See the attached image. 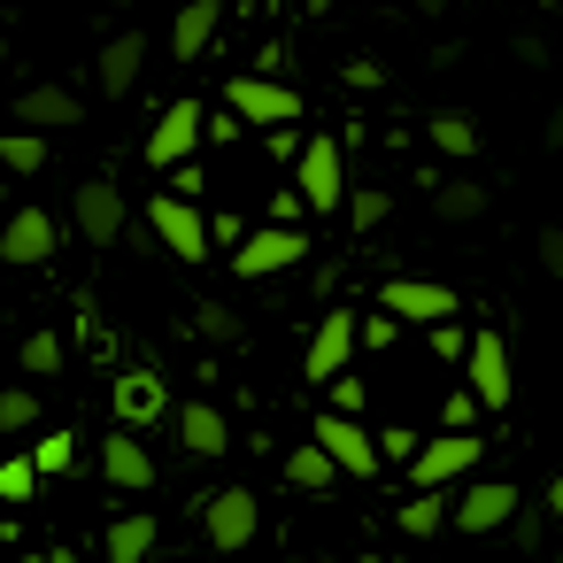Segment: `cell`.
Segmentation results:
<instances>
[{"mask_svg": "<svg viewBox=\"0 0 563 563\" xmlns=\"http://www.w3.org/2000/svg\"><path fill=\"white\" fill-rule=\"evenodd\" d=\"M294 194H301V209H317V217H332V209H347V155H340V140H309L301 147V163H294Z\"/></svg>", "mask_w": 563, "mask_h": 563, "instance_id": "6da1fadb", "label": "cell"}, {"mask_svg": "<svg viewBox=\"0 0 563 563\" xmlns=\"http://www.w3.org/2000/svg\"><path fill=\"white\" fill-rule=\"evenodd\" d=\"M224 109H232L240 124L286 132V124L301 117V93H294L286 78H255V70H232V86H224Z\"/></svg>", "mask_w": 563, "mask_h": 563, "instance_id": "7a4b0ae2", "label": "cell"}, {"mask_svg": "<svg viewBox=\"0 0 563 563\" xmlns=\"http://www.w3.org/2000/svg\"><path fill=\"white\" fill-rule=\"evenodd\" d=\"M378 309L394 317V324H455V309H463V294L448 286V278H386L378 286Z\"/></svg>", "mask_w": 563, "mask_h": 563, "instance_id": "3957f363", "label": "cell"}, {"mask_svg": "<svg viewBox=\"0 0 563 563\" xmlns=\"http://www.w3.org/2000/svg\"><path fill=\"white\" fill-rule=\"evenodd\" d=\"M355 347H363V317H355V309H324V317H317V332H309V355H301V378H317V386H332V378H347V363H355Z\"/></svg>", "mask_w": 563, "mask_h": 563, "instance_id": "277c9868", "label": "cell"}, {"mask_svg": "<svg viewBox=\"0 0 563 563\" xmlns=\"http://www.w3.org/2000/svg\"><path fill=\"white\" fill-rule=\"evenodd\" d=\"M147 224H155V240H163L178 263H209V255H217L209 217H201L194 201H178V194H155V201H147Z\"/></svg>", "mask_w": 563, "mask_h": 563, "instance_id": "5b68a950", "label": "cell"}, {"mask_svg": "<svg viewBox=\"0 0 563 563\" xmlns=\"http://www.w3.org/2000/svg\"><path fill=\"white\" fill-rule=\"evenodd\" d=\"M478 455H486V440H478V432H440V440H424V448H417L409 486H417V494H440V486L471 478V471H478Z\"/></svg>", "mask_w": 563, "mask_h": 563, "instance_id": "8992f818", "label": "cell"}, {"mask_svg": "<svg viewBox=\"0 0 563 563\" xmlns=\"http://www.w3.org/2000/svg\"><path fill=\"white\" fill-rule=\"evenodd\" d=\"M124 194H117V178H78V194H70V224H78V240L86 247H117L124 240Z\"/></svg>", "mask_w": 563, "mask_h": 563, "instance_id": "52a82bcc", "label": "cell"}, {"mask_svg": "<svg viewBox=\"0 0 563 563\" xmlns=\"http://www.w3.org/2000/svg\"><path fill=\"white\" fill-rule=\"evenodd\" d=\"M463 386L478 394V409H509V394H517V371H509V340H501L494 324H478V332H471Z\"/></svg>", "mask_w": 563, "mask_h": 563, "instance_id": "ba28073f", "label": "cell"}, {"mask_svg": "<svg viewBox=\"0 0 563 563\" xmlns=\"http://www.w3.org/2000/svg\"><path fill=\"white\" fill-rule=\"evenodd\" d=\"M209 140V109L201 101H170L163 117H155V132H147V163L155 170H186V155Z\"/></svg>", "mask_w": 563, "mask_h": 563, "instance_id": "9c48e42d", "label": "cell"}, {"mask_svg": "<svg viewBox=\"0 0 563 563\" xmlns=\"http://www.w3.org/2000/svg\"><path fill=\"white\" fill-rule=\"evenodd\" d=\"M255 525H263V509H255L247 486H217V494L201 501V532H209L217 555H240V548L255 540Z\"/></svg>", "mask_w": 563, "mask_h": 563, "instance_id": "30bf717a", "label": "cell"}, {"mask_svg": "<svg viewBox=\"0 0 563 563\" xmlns=\"http://www.w3.org/2000/svg\"><path fill=\"white\" fill-rule=\"evenodd\" d=\"M294 263H309V232H301V224H263V232H247V247L232 255L240 278H278V271H294Z\"/></svg>", "mask_w": 563, "mask_h": 563, "instance_id": "8fae6325", "label": "cell"}, {"mask_svg": "<svg viewBox=\"0 0 563 563\" xmlns=\"http://www.w3.org/2000/svg\"><path fill=\"white\" fill-rule=\"evenodd\" d=\"M55 247H63L55 209H16L9 224H0V263L9 271H40V263H55Z\"/></svg>", "mask_w": 563, "mask_h": 563, "instance_id": "7c38bea8", "label": "cell"}, {"mask_svg": "<svg viewBox=\"0 0 563 563\" xmlns=\"http://www.w3.org/2000/svg\"><path fill=\"white\" fill-rule=\"evenodd\" d=\"M309 440H317V448L340 463V478H378V440H371L355 417H332V409H324Z\"/></svg>", "mask_w": 563, "mask_h": 563, "instance_id": "4fadbf2b", "label": "cell"}, {"mask_svg": "<svg viewBox=\"0 0 563 563\" xmlns=\"http://www.w3.org/2000/svg\"><path fill=\"white\" fill-rule=\"evenodd\" d=\"M9 117H16V132H70V124H86V101L70 86H24Z\"/></svg>", "mask_w": 563, "mask_h": 563, "instance_id": "5bb4252c", "label": "cell"}, {"mask_svg": "<svg viewBox=\"0 0 563 563\" xmlns=\"http://www.w3.org/2000/svg\"><path fill=\"white\" fill-rule=\"evenodd\" d=\"M509 517H517V486L509 478H478V486L455 494V532H471V540L478 532H501Z\"/></svg>", "mask_w": 563, "mask_h": 563, "instance_id": "9a60e30c", "label": "cell"}, {"mask_svg": "<svg viewBox=\"0 0 563 563\" xmlns=\"http://www.w3.org/2000/svg\"><path fill=\"white\" fill-rule=\"evenodd\" d=\"M140 70H147V32H117V40L101 47V63H93V78H101L109 101H132Z\"/></svg>", "mask_w": 563, "mask_h": 563, "instance_id": "2e32d148", "label": "cell"}, {"mask_svg": "<svg viewBox=\"0 0 563 563\" xmlns=\"http://www.w3.org/2000/svg\"><path fill=\"white\" fill-rule=\"evenodd\" d=\"M217 32H224V0H186V9L170 16V55L178 63H201L217 47Z\"/></svg>", "mask_w": 563, "mask_h": 563, "instance_id": "e0dca14e", "label": "cell"}, {"mask_svg": "<svg viewBox=\"0 0 563 563\" xmlns=\"http://www.w3.org/2000/svg\"><path fill=\"white\" fill-rule=\"evenodd\" d=\"M178 448H186V455H201V463H217V455L232 448L224 409H217V401H178Z\"/></svg>", "mask_w": 563, "mask_h": 563, "instance_id": "ac0fdd59", "label": "cell"}, {"mask_svg": "<svg viewBox=\"0 0 563 563\" xmlns=\"http://www.w3.org/2000/svg\"><path fill=\"white\" fill-rule=\"evenodd\" d=\"M170 417V386L155 371H124L117 378V424H163Z\"/></svg>", "mask_w": 563, "mask_h": 563, "instance_id": "d6986e66", "label": "cell"}, {"mask_svg": "<svg viewBox=\"0 0 563 563\" xmlns=\"http://www.w3.org/2000/svg\"><path fill=\"white\" fill-rule=\"evenodd\" d=\"M101 471H109V486H124V494H147V486H155V455H147L132 432H109V440H101Z\"/></svg>", "mask_w": 563, "mask_h": 563, "instance_id": "ffe728a7", "label": "cell"}, {"mask_svg": "<svg viewBox=\"0 0 563 563\" xmlns=\"http://www.w3.org/2000/svg\"><path fill=\"white\" fill-rule=\"evenodd\" d=\"M424 140H432L448 163H471V155L486 147V132H478V117H471V109H432V117H424Z\"/></svg>", "mask_w": 563, "mask_h": 563, "instance_id": "44dd1931", "label": "cell"}, {"mask_svg": "<svg viewBox=\"0 0 563 563\" xmlns=\"http://www.w3.org/2000/svg\"><path fill=\"white\" fill-rule=\"evenodd\" d=\"M486 201H494L486 178H440V186H432V217H440V224H478Z\"/></svg>", "mask_w": 563, "mask_h": 563, "instance_id": "7402d4cb", "label": "cell"}, {"mask_svg": "<svg viewBox=\"0 0 563 563\" xmlns=\"http://www.w3.org/2000/svg\"><path fill=\"white\" fill-rule=\"evenodd\" d=\"M155 540H163V517H155V509H132V517L109 525V563H147Z\"/></svg>", "mask_w": 563, "mask_h": 563, "instance_id": "603a6c76", "label": "cell"}, {"mask_svg": "<svg viewBox=\"0 0 563 563\" xmlns=\"http://www.w3.org/2000/svg\"><path fill=\"white\" fill-rule=\"evenodd\" d=\"M286 486H301V494H324V486H340V463H332L317 440H301V448L286 455Z\"/></svg>", "mask_w": 563, "mask_h": 563, "instance_id": "cb8c5ba5", "label": "cell"}, {"mask_svg": "<svg viewBox=\"0 0 563 563\" xmlns=\"http://www.w3.org/2000/svg\"><path fill=\"white\" fill-rule=\"evenodd\" d=\"M55 163L47 132H0V170H16V178H40Z\"/></svg>", "mask_w": 563, "mask_h": 563, "instance_id": "d4e9b609", "label": "cell"}, {"mask_svg": "<svg viewBox=\"0 0 563 563\" xmlns=\"http://www.w3.org/2000/svg\"><path fill=\"white\" fill-rule=\"evenodd\" d=\"M194 332H201L209 347H240V340H247V324H240L232 301H194Z\"/></svg>", "mask_w": 563, "mask_h": 563, "instance_id": "484cf974", "label": "cell"}, {"mask_svg": "<svg viewBox=\"0 0 563 563\" xmlns=\"http://www.w3.org/2000/svg\"><path fill=\"white\" fill-rule=\"evenodd\" d=\"M394 525H401V532H409V540H432V532H440V525H455V501H440V494H409V501H401V517H394Z\"/></svg>", "mask_w": 563, "mask_h": 563, "instance_id": "4316f807", "label": "cell"}, {"mask_svg": "<svg viewBox=\"0 0 563 563\" xmlns=\"http://www.w3.org/2000/svg\"><path fill=\"white\" fill-rule=\"evenodd\" d=\"M16 363H24V378H55V371H63V340H55V332L40 324V332H24Z\"/></svg>", "mask_w": 563, "mask_h": 563, "instance_id": "83f0119b", "label": "cell"}, {"mask_svg": "<svg viewBox=\"0 0 563 563\" xmlns=\"http://www.w3.org/2000/svg\"><path fill=\"white\" fill-rule=\"evenodd\" d=\"M32 463H40V478H63V471L78 463V440L55 424V432H40V440H32Z\"/></svg>", "mask_w": 563, "mask_h": 563, "instance_id": "f1b7e54d", "label": "cell"}, {"mask_svg": "<svg viewBox=\"0 0 563 563\" xmlns=\"http://www.w3.org/2000/svg\"><path fill=\"white\" fill-rule=\"evenodd\" d=\"M40 424V394L32 386H0V432H32Z\"/></svg>", "mask_w": 563, "mask_h": 563, "instance_id": "f546056e", "label": "cell"}, {"mask_svg": "<svg viewBox=\"0 0 563 563\" xmlns=\"http://www.w3.org/2000/svg\"><path fill=\"white\" fill-rule=\"evenodd\" d=\"M386 217H394V201H386L378 186H355V194H347V224H355V232H378Z\"/></svg>", "mask_w": 563, "mask_h": 563, "instance_id": "4dcf8cb0", "label": "cell"}, {"mask_svg": "<svg viewBox=\"0 0 563 563\" xmlns=\"http://www.w3.org/2000/svg\"><path fill=\"white\" fill-rule=\"evenodd\" d=\"M32 494H40V463L9 455V463H0V501H32Z\"/></svg>", "mask_w": 563, "mask_h": 563, "instance_id": "1f68e13d", "label": "cell"}, {"mask_svg": "<svg viewBox=\"0 0 563 563\" xmlns=\"http://www.w3.org/2000/svg\"><path fill=\"white\" fill-rule=\"evenodd\" d=\"M432 355L440 363H471V332L463 324H432Z\"/></svg>", "mask_w": 563, "mask_h": 563, "instance_id": "d6a6232c", "label": "cell"}, {"mask_svg": "<svg viewBox=\"0 0 563 563\" xmlns=\"http://www.w3.org/2000/svg\"><path fill=\"white\" fill-rule=\"evenodd\" d=\"M440 424H448V432H471V424H478V394H471V386H463V394H448Z\"/></svg>", "mask_w": 563, "mask_h": 563, "instance_id": "836d02e7", "label": "cell"}, {"mask_svg": "<svg viewBox=\"0 0 563 563\" xmlns=\"http://www.w3.org/2000/svg\"><path fill=\"white\" fill-rule=\"evenodd\" d=\"M532 255H540V271H548V278H563V224H540Z\"/></svg>", "mask_w": 563, "mask_h": 563, "instance_id": "e575fe53", "label": "cell"}, {"mask_svg": "<svg viewBox=\"0 0 563 563\" xmlns=\"http://www.w3.org/2000/svg\"><path fill=\"white\" fill-rule=\"evenodd\" d=\"M355 409H363V371L332 378V417H355Z\"/></svg>", "mask_w": 563, "mask_h": 563, "instance_id": "d590c367", "label": "cell"}, {"mask_svg": "<svg viewBox=\"0 0 563 563\" xmlns=\"http://www.w3.org/2000/svg\"><path fill=\"white\" fill-rule=\"evenodd\" d=\"M417 448H424V440H417L409 424H386V432H378V455H401V463H417Z\"/></svg>", "mask_w": 563, "mask_h": 563, "instance_id": "8d00e7d4", "label": "cell"}, {"mask_svg": "<svg viewBox=\"0 0 563 563\" xmlns=\"http://www.w3.org/2000/svg\"><path fill=\"white\" fill-rule=\"evenodd\" d=\"M394 340H401V324H394L386 309H371V317H363V347H394Z\"/></svg>", "mask_w": 563, "mask_h": 563, "instance_id": "74e56055", "label": "cell"}, {"mask_svg": "<svg viewBox=\"0 0 563 563\" xmlns=\"http://www.w3.org/2000/svg\"><path fill=\"white\" fill-rule=\"evenodd\" d=\"M517 63H525V70H540V63H548V47H540L532 32H517Z\"/></svg>", "mask_w": 563, "mask_h": 563, "instance_id": "f35d334b", "label": "cell"}, {"mask_svg": "<svg viewBox=\"0 0 563 563\" xmlns=\"http://www.w3.org/2000/svg\"><path fill=\"white\" fill-rule=\"evenodd\" d=\"M347 86H386V70H378V63H363V55H355V63H347Z\"/></svg>", "mask_w": 563, "mask_h": 563, "instance_id": "ab89813d", "label": "cell"}, {"mask_svg": "<svg viewBox=\"0 0 563 563\" xmlns=\"http://www.w3.org/2000/svg\"><path fill=\"white\" fill-rule=\"evenodd\" d=\"M209 232H217V240H232V255L247 247V232H240V217H209Z\"/></svg>", "mask_w": 563, "mask_h": 563, "instance_id": "60d3db41", "label": "cell"}, {"mask_svg": "<svg viewBox=\"0 0 563 563\" xmlns=\"http://www.w3.org/2000/svg\"><path fill=\"white\" fill-rule=\"evenodd\" d=\"M548 517H555V525H563V471H555V478H548Z\"/></svg>", "mask_w": 563, "mask_h": 563, "instance_id": "b9f144b4", "label": "cell"}, {"mask_svg": "<svg viewBox=\"0 0 563 563\" xmlns=\"http://www.w3.org/2000/svg\"><path fill=\"white\" fill-rule=\"evenodd\" d=\"M548 147H563V109H555V117H548Z\"/></svg>", "mask_w": 563, "mask_h": 563, "instance_id": "7bdbcfd3", "label": "cell"}, {"mask_svg": "<svg viewBox=\"0 0 563 563\" xmlns=\"http://www.w3.org/2000/svg\"><path fill=\"white\" fill-rule=\"evenodd\" d=\"M47 563H86V555H78V548H55V555H47Z\"/></svg>", "mask_w": 563, "mask_h": 563, "instance_id": "ee69618b", "label": "cell"}, {"mask_svg": "<svg viewBox=\"0 0 563 563\" xmlns=\"http://www.w3.org/2000/svg\"><path fill=\"white\" fill-rule=\"evenodd\" d=\"M0 70H9V32H0Z\"/></svg>", "mask_w": 563, "mask_h": 563, "instance_id": "f6af8a7d", "label": "cell"}, {"mask_svg": "<svg viewBox=\"0 0 563 563\" xmlns=\"http://www.w3.org/2000/svg\"><path fill=\"white\" fill-rule=\"evenodd\" d=\"M301 563H340V555H301Z\"/></svg>", "mask_w": 563, "mask_h": 563, "instance_id": "bcb514c9", "label": "cell"}, {"mask_svg": "<svg viewBox=\"0 0 563 563\" xmlns=\"http://www.w3.org/2000/svg\"><path fill=\"white\" fill-rule=\"evenodd\" d=\"M93 9H124V0H93Z\"/></svg>", "mask_w": 563, "mask_h": 563, "instance_id": "7dc6e473", "label": "cell"}, {"mask_svg": "<svg viewBox=\"0 0 563 563\" xmlns=\"http://www.w3.org/2000/svg\"><path fill=\"white\" fill-rule=\"evenodd\" d=\"M16 563H47V555H16Z\"/></svg>", "mask_w": 563, "mask_h": 563, "instance_id": "c3c4849f", "label": "cell"}, {"mask_svg": "<svg viewBox=\"0 0 563 563\" xmlns=\"http://www.w3.org/2000/svg\"><path fill=\"white\" fill-rule=\"evenodd\" d=\"M540 9H563V0H540Z\"/></svg>", "mask_w": 563, "mask_h": 563, "instance_id": "681fc988", "label": "cell"}]
</instances>
